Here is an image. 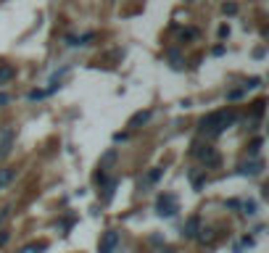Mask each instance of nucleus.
<instances>
[{
  "instance_id": "obj_5",
  "label": "nucleus",
  "mask_w": 269,
  "mask_h": 253,
  "mask_svg": "<svg viewBox=\"0 0 269 253\" xmlns=\"http://www.w3.org/2000/svg\"><path fill=\"white\" fill-rule=\"evenodd\" d=\"M195 156L201 158L206 166H217L219 164V153L214 148H209V145H206V148H195Z\"/></svg>"
},
{
  "instance_id": "obj_9",
  "label": "nucleus",
  "mask_w": 269,
  "mask_h": 253,
  "mask_svg": "<svg viewBox=\"0 0 269 253\" xmlns=\"http://www.w3.org/2000/svg\"><path fill=\"white\" fill-rule=\"evenodd\" d=\"M11 180H13V169H11V166H3V169H0V190L8 187Z\"/></svg>"
},
{
  "instance_id": "obj_6",
  "label": "nucleus",
  "mask_w": 269,
  "mask_h": 253,
  "mask_svg": "<svg viewBox=\"0 0 269 253\" xmlns=\"http://www.w3.org/2000/svg\"><path fill=\"white\" fill-rule=\"evenodd\" d=\"M198 229H201V217H190L185 229H182V235L185 237H198Z\"/></svg>"
},
{
  "instance_id": "obj_19",
  "label": "nucleus",
  "mask_w": 269,
  "mask_h": 253,
  "mask_svg": "<svg viewBox=\"0 0 269 253\" xmlns=\"http://www.w3.org/2000/svg\"><path fill=\"white\" fill-rule=\"evenodd\" d=\"M227 35H230V27L222 24V27H219V37H227Z\"/></svg>"
},
{
  "instance_id": "obj_13",
  "label": "nucleus",
  "mask_w": 269,
  "mask_h": 253,
  "mask_svg": "<svg viewBox=\"0 0 269 253\" xmlns=\"http://www.w3.org/2000/svg\"><path fill=\"white\" fill-rule=\"evenodd\" d=\"M259 82H261L259 76H251V79H248V82L243 84V90H253V87H259Z\"/></svg>"
},
{
  "instance_id": "obj_2",
  "label": "nucleus",
  "mask_w": 269,
  "mask_h": 253,
  "mask_svg": "<svg viewBox=\"0 0 269 253\" xmlns=\"http://www.w3.org/2000/svg\"><path fill=\"white\" fill-rule=\"evenodd\" d=\"M13 140H16V127H11V124L0 127V161H3V158L11 153Z\"/></svg>"
},
{
  "instance_id": "obj_18",
  "label": "nucleus",
  "mask_w": 269,
  "mask_h": 253,
  "mask_svg": "<svg viewBox=\"0 0 269 253\" xmlns=\"http://www.w3.org/2000/svg\"><path fill=\"white\" fill-rule=\"evenodd\" d=\"M8 217H11V209H8V206H5V209H3V211H0V224H3V221H5V219H8Z\"/></svg>"
},
{
  "instance_id": "obj_14",
  "label": "nucleus",
  "mask_w": 269,
  "mask_h": 253,
  "mask_svg": "<svg viewBox=\"0 0 269 253\" xmlns=\"http://www.w3.org/2000/svg\"><path fill=\"white\" fill-rule=\"evenodd\" d=\"M243 93H245V90H230V93H227V101H237V98H243Z\"/></svg>"
},
{
  "instance_id": "obj_16",
  "label": "nucleus",
  "mask_w": 269,
  "mask_h": 253,
  "mask_svg": "<svg viewBox=\"0 0 269 253\" xmlns=\"http://www.w3.org/2000/svg\"><path fill=\"white\" fill-rule=\"evenodd\" d=\"M225 13H230V16H232V13H237V5H235V3H225Z\"/></svg>"
},
{
  "instance_id": "obj_20",
  "label": "nucleus",
  "mask_w": 269,
  "mask_h": 253,
  "mask_svg": "<svg viewBox=\"0 0 269 253\" xmlns=\"http://www.w3.org/2000/svg\"><path fill=\"white\" fill-rule=\"evenodd\" d=\"M8 103H11V98L5 95V93H0V106H8Z\"/></svg>"
},
{
  "instance_id": "obj_10",
  "label": "nucleus",
  "mask_w": 269,
  "mask_h": 253,
  "mask_svg": "<svg viewBox=\"0 0 269 253\" xmlns=\"http://www.w3.org/2000/svg\"><path fill=\"white\" fill-rule=\"evenodd\" d=\"M13 74H16V69H13V66H8V64H0V84L11 82V79H13Z\"/></svg>"
},
{
  "instance_id": "obj_3",
  "label": "nucleus",
  "mask_w": 269,
  "mask_h": 253,
  "mask_svg": "<svg viewBox=\"0 0 269 253\" xmlns=\"http://www.w3.org/2000/svg\"><path fill=\"white\" fill-rule=\"evenodd\" d=\"M119 240H121V237H119L116 229H109V232H103L101 243H98V253H116Z\"/></svg>"
},
{
  "instance_id": "obj_17",
  "label": "nucleus",
  "mask_w": 269,
  "mask_h": 253,
  "mask_svg": "<svg viewBox=\"0 0 269 253\" xmlns=\"http://www.w3.org/2000/svg\"><path fill=\"white\" fill-rule=\"evenodd\" d=\"M158 177H161V169H153V172L148 174V182H156Z\"/></svg>"
},
{
  "instance_id": "obj_11",
  "label": "nucleus",
  "mask_w": 269,
  "mask_h": 253,
  "mask_svg": "<svg viewBox=\"0 0 269 253\" xmlns=\"http://www.w3.org/2000/svg\"><path fill=\"white\" fill-rule=\"evenodd\" d=\"M42 251H48V243L45 240H40V243H29V245H24L19 253H42Z\"/></svg>"
},
{
  "instance_id": "obj_12",
  "label": "nucleus",
  "mask_w": 269,
  "mask_h": 253,
  "mask_svg": "<svg viewBox=\"0 0 269 253\" xmlns=\"http://www.w3.org/2000/svg\"><path fill=\"white\" fill-rule=\"evenodd\" d=\"M237 206H243L245 217H253V214H256V201H243V203H237Z\"/></svg>"
},
{
  "instance_id": "obj_8",
  "label": "nucleus",
  "mask_w": 269,
  "mask_h": 253,
  "mask_svg": "<svg viewBox=\"0 0 269 253\" xmlns=\"http://www.w3.org/2000/svg\"><path fill=\"white\" fill-rule=\"evenodd\" d=\"M148 119H151V111H137L135 116H132V119L127 121V127H129V129H135V127H140V124H145V121H148Z\"/></svg>"
},
{
  "instance_id": "obj_1",
  "label": "nucleus",
  "mask_w": 269,
  "mask_h": 253,
  "mask_svg": "<svg viewBox=\"0 0 269 253\" xmlns=\"http://www.w3.org/2000/svg\"><path fill=\"white\" fill-rule=\"evenodd\" d=\"M232 121H235V113H230V111H214V113H209V116L201 121V127H203V132H209V135H219V132H225Z\"/></svg>"
},
{
  "instance_id": "obj_4",
  "label": "nucleus",
  "mask_w": 269,
  "mask_h": 253,
  "mask_svg": "<svg viewBox=\"0 0 269 253\" xmlns=\"http://www.w3.org/2000/svg\"><path fill=\"white\" fill-rule=\"evenodd\" d=\"M156 209H158V217H174L177 211V198L172 193H164V195H158V203H156Z\"/></svg>"
},
{
  "instance_id": "obj_15",
  "label": "nucleus",
  "mask_w": 269,
  "mask_h": 253,
  "mask_svg": "<svg viewBox=\"0 0 269 253\" xmlns=\"http://www.w3.org/2000/svg\"><path fill=\"white\" fill-rule=\"evenodd\" d=\"M8 237H11V232H8V229H3V232H0V248H3L5 243H8Z\"/></svg>"
},
{
  "instance_id": "obj_7",
  "label": "nucleus",
  "mask_w": 269,
  "mask_h": 253,
  "mask_svg": "<svg viewBox=\"0 0 269 253\" xmlns=\"http://www.w3.org/2000/svg\"><path fill=\"white\" fill-rule=\"evenodd\" d=\"M240 174H245V177H256V174H261V161L253 158L251 164H243L240 166Z\"/></svg>"
},
{
  "instance_id": "obj_21",
  "label": "nucleus",
  "mask_w": 269,
  "mask_h": 253,
  "mask_svg": "<svg viewBox=\"0 0 269 253\" xmlns=\"http://www.w3.org/2000/svg\"><path fill=\"white\" fill-rule=\"evenodd\" d=\"M161 253H174V251H169V248H166V251H161Z\"/></svg>"
}]
</instances>
